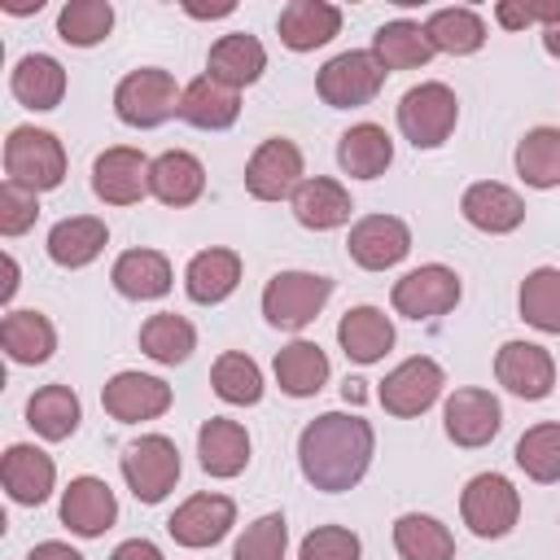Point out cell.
Segmentation results:
<instances>
[{"instance_id": "obj_1", "label": "cell", "mask_w": 560, "mask_h": 560, "mask_svg": "<svg viewBox=\"0 0 560 560\" xmlns=\"http://www.w3.org/2000/svg\"><path fill=\"white\" fill-rule=\"evenodd\" d=\"M372 446H376V433H372V424L363 416L324 411L302 429L298 464H302V477L315 490L341 494V490L363 481V472L372 464Z\"/></svg>"}, {"instance_id": "obj_2", "label": "cell", "mask_w": 560, "mask_h": 560, "mask_svg": "<svg viewBox=\"0 0 560 560\" xmlns=\"http://www.w3.org/2000/svg\"><path fill=\"white\" fill-rule=\"evenodd\" d=\"M179 101H184V92L175 88V74L171 70H158V66L131 70L114 88V114H118V122L140 127V131H153L166 118H175L179 114Z\"/></svg>"}, {"instance_id": "obj_3", "label": "cell", "mask_w": 560, "mask_h": 560, "mask_svg": "<svg viewBox=\"0 0 560 560\" xmlns=\"http://www.w3.org/2000/svg\"><path fill=\"white\" fill-rule=\"evenodd\" d=\"M4 179L31 188V192H48L61 188L66 179V149L52 131L44 127H13L4 140Z\"/></svg>"}, {"instance_id": "obj_4", "label": "cell", "mask_w": 560, "mask_h": 560, "mask_svg": "<svg viewBox=\"0 0 560 560\" xmlns=\"http://www.w3.org/2000/svg\"><path fill=\"white\" fill-rule=\"evenodd\" d=\"M332 298V280L328 276H315V271H276L262 289V319L271 328H284V332H298L306 328L324 302Z\"/></svg>"}, {"instance_id": "obj_5", "label": "cell", "mask_w": 560, "mask_h": 560, "mask_svg": "<svg viewBox=\"0 0 560 560\" xmlns=\"http://www.w3.org/2000/svg\"><path fill=\"white\" fill-rule=\"evenodd\" d=\"M385 83V66L376 61L372 48H350V52H337L332 61L319 66L315 74V92L324 105L332 109H359L368 105Z\"/></svg>"}, {"instance_id": "obj_6", "label": "cell", "mask_w": 560, "mask_h": 560, "mask_svg": "<svg viewBox=\"0 0 560 560\" xmlns=\"http://www.w3.org/2000/svg\"><path fill=\"white\" fill-rule=\"evenodd\" d=\"M459 118V101L446 83H416L402 92L398 101V131L416 144V149H438L446 144V136L455 131Z\"/></svg>"}, {"instance_id": "obj_7", "label": "cell", "mask_w": 560, "mask_h": 560, "mask_svg": "<svg viewBox=\"0 0 560 560\" xmlns=\"http://www.w3.org/2000/svg\"><path fill=\"white\" fill-rule=\"evenodd\" d=\"M459 516L477 538H503L521 521V494L503 472H477L459 494Z\"/></svg>"}, {"instance_id": "obj_8", "label": "cell", "mask_w": 560, "mask_h": 560, "mask_svg": "<svg viewBox=\"0 0 560 560\" xmlns=\"http://www.w3.org/2000/svg\"><path fill=\"white\" fill-rule=\"evenodd\" d=\"M122 481L140 503H162L179 481V451L162 433H144L122 451Z\"/></svg>"}, {"instance_id": "obj_9", "label": "cell", "mask_w": 560, "mask_h": 560, "mask_svg": "<svg viewBox=\"0 0 560 560\" xmlns=\"http://www.w3.org/2000/svg\"><path fill=\"white\" fill-rule=\"evenodd\" d=\"M442 385H446V372H442L433 359L416 354V359H402V363L381 381L376 398H381V407H385L389 416L411 420V416H424V411L438 402Z\"/></svg>"}, {"instance_id": "obj_10", "label": "cell", "mask_w": 560, "mask_h": 560, "mask_svg": "<svg viewBox=\"0 0 560 560\" xmlns=\"http://www.w3.org/2000/svg\"><path fill=\"white\" fill-rule=\"evenodd\" d=\"M302 184V149L284 136L262 140L245 162V188L258 201H284Z\"/></svg>"}, {"instance_id": "obj_11", "label": "cell", "mask_w": 560, "mask_h": 560, "mask_svg": "<svg viewBox=\"0 0 560 560\" xmlns=\"http://www.w3.org/2000/svg\"><path fill=\"white\" fill-rule=\"evenodd\" d=\"M389 302L407 319H438V315L455 311V302H459V276L451 267H442V262H424V267L407 271L394 284Z\"/></svg>"}, {"instance_id": "obj_12", "label": "cell", "mask_w": 560, "mask_h": 560, "mask_svg": "<svg viewBox=\"0 0 560 560\" xmlns=\"http://www.w3.org/2000/svg\"><path fill=\"white\" fill-rule=\"evenodd\" d=\"M236 525V503L228 494H214V490H201L192 499H184L171 521H166V534L179 542V547H214L219 538H228V529Z\"/></svg>"}, {"instance_id": "obj_13", "label": "cell", "mask_w": 560, "mask_h": 560, "mask_svg": "<svg viewBox=\"0 0 560 560\" xmlns=\"http://www.w3.org/2000/svg\"><path fill=\"white\" fill-rule=\"evenodd\" d=\"M346 249L363 271H385L411 254V228L398 214H363L350 228Z\"/></svg>"}, {"instance_id": "obj_14", "label": "cell", "mask_w": 560, "mask_h": 560, "mask_svg": "<svg viewBox=\"0 0 560 560\" xmlns=\"http://www.w3.org/2000/svg\"><path fill=\"white\" fill-rule=\"evenodd\" d=\"M494 376L508 394H516L525 402H538L556 385V359L534 341H503L499 354H494Z\"/></svg>"}, {"instance_id": "obj_15", "label": "cell", "mask_w": 560, "mask_h": 560, "mask_svg": "<svg viewBox=\"0 0 560 560\" xmlns=\"http://www.w3.org/2000/svg\"><path fill=\"white\" fill-rule=\"evenodd\" d=\"M171 385L162 376H144V372H114L101 389V407L118 420V424H140V420H158L171 407Z\"/></svg>"}, {"instance_id": "obj_16", "label": "cell", "mask_w": 560, "mask_h": 560, "mask_svg": "<svg viewBox=\"0 0 560 560\" xmlns=\"http://www.w3.org/2000/svg\"><path fill=\"white\" fill-rule=\"evenodd\" d=\"M149 158L131 144H114L92 162V192L105 206H136L149 192Z\"/></svg>"}, {"instance_id": "obj_17", "label": "cell", "mask_w": 560, "mask_h": 560, "mask_svg": "<svg viewBox=\"0 0 560 560\" xmlns=\"http://www.w3.org/2000/svg\"><path fill=\"white\" fill-rule=\"evenodd\" d=\"M442 424H446V438H451L455 446L477 451V446H486V442L499 433L503 407H499V398H494L490 389H472V385H468V389H455V394L446 398Z\"/></svg>"}, {"instance_id": "obj_18", "label": "cell", "mask_w": 560, "mask_h": 560, "mask_svg": "<svg viewBox=\"0 0 560 560\" xmlns=\"http://www.w3.org/2000/svg\"><path fill=\"white\" fill-rule=\"evenodd\" d=\"M459 214L477 228V232H490V236H503V232H516L525 223V201L516 188L499 184V179H477L464 188L459 197Z\"/></svg>"}, {"instance_id": "obj_19", "label": "cell", "mask_w": 560, "mask_h": 560, "mask_svg": "<svg viewBox=\"0 0 560 560\" xmlns=\"http://www.w3.org/2000/svg\"><path fill=\"white\" fill-rule=\"evenodd\" d=\"M118 521V499L101 477H74L61 494V525L79 538H101Z\"/></svg>"}, {"instance_id": "obj_20", "label": "cell", "mask_w": 560, "mask_h": 560, "mask_svg": "<svg viewBox=\"0 0 560 560\" xmlns=\"http://www.w3.org/2000/svg\"><path fill=\"white\" fill-rule=\"evenodd\" d=\"M0 481L9 490L13 503L22 508H39L48 494H52V481H57V464L52 455H44L39 446H26V442H13L0 459Z\"/></svg>"}, {"instance_id": "obj_21", "label": "cell", "mask_w": 560, "mask_h": 560, "mask_svg": "<svg viewBox=\"0 0 560 560\" xmlns=\"http://www.w3.org/2000/svg\"><path fill=\"white\" fill-rule=\"evenodd\" d=\"M280 44L293 52H315L341 31V9L328 0H289L276 18Z\"/></svg>"}, {"instance_id": "obj_22", "label": "cell", "mask_w": 560, "mask_h": 560, "mask_svg": "<svg viewBox=\"0 0 560 560\" xmlns=\"http://www.w3.org/2000/svg\"><path fill=\"white\" fill-rule=\"evenodd\" d=\"M206 70L210 79H219L223 88L241 92L249 83H258V74L267 70V48L249 35V31H232V35H219L210 44V57H206Z\"/></svg>"}, {"instance_id": "obj_23", "label": "cell", "mask_w": 560, "mask_h": 560, "mask_svg": "<svg viewBox=\"0 0 560 560\" xmlns=\"http://www.w3.org/2000/svg\"><path fill=\"white\" fill-rule=\"evenodd\" d=\"M289 206H293V219L302 228H311V232H332V228L350 223V210H354L350 192L337 179H328V175L302 179L298 192L289 197Z\"/></svg>"}, {"instance_id": "obj_24", "label": "cell", "mask_w": 560, "mask_h": 560, "mask_svg": "<svg viewBox=\"0 0 560 560\" xmlns=\"http://www.w3.org/2000/svg\"><path fill=\"white\" fill-rule=\"evenodd\" d=\"M149 192L162 201V206H192L201 192H206V166L188 153V149H166L162 158H153L149 166Z\"/></svg>"}, {"instance_id": "obj_25", "label": "cell", "mask_w": 560, "mask_h": 560, "mask_svg": "<svg viewBox=\"0 0 560 560\" xmlns=\"http://www.w3.org/2000/svg\"><path fill=\"white\" fill-rule=\"evenodd\" d=\"M241 284V254L236 249H223V245H210L201 254L188 258V271H184V289L197 306H214L223 298H232V289Z\"/></svg>"}, {"instance_id": "obj_26", "label": "cell", "mask_w": 560, "mask_h": 560, "mask_svg": "<svg viewBox=\"0 0 560 560\" xmlns=\"http://www.w3.org/2000/svg\"><path fill=\"white\" fill-rule=\"evenodd\" d=\"M197 455L210 477L228 481V477L245 472V464H249V433L228 416H210L197 429Z\"/></svg>"}, {"instance_id": "obj_27", "label": "cell", "mask_w": 560, "mask_h": 560, "mask_svg": "<svg viewBox=\"0 0 560 560\" xmlns=\"http://www.w3.org/2000/svg\"><path fill=\"white\" fill-rule=\"evenodd\" d=\"M105 241H109L105 219H96V214H70V219L52 223V232H48V258L57 267H66V271H79V267H88V262L101 258Z\"/></svg>"}, {"instance_id": "obj_28", "label": "cell", "mask_w": 560, "mask_h": 560, "mask_svg": "<svg viewBox=\"0 0 560 560\" xmlns=\"http://www.w3.org/2000/svg\"><path fill=\"white\" fill-rule=\"evenodd\" d=\"M114 289L131 302H153L162 293H171V258L162 249H127L114 258V271H109Z\"/></svg>"}, {"instance_id": "obj_29", "label": "cell", "mask_w": 560, "mask_h": 560, "mask_svg": "<svg viewBox=\"0 0 560 560\" xmlns=\"http://www.w3.org/2000/svg\"><path fill=\"white\" fill-rule=\"evenodd\" d=\"M337 341L346 350V359L354 363H376L394 350V324L381 306H350L337 324Z\"/></svg>"}, {"instance_id": "obj_30", "label": "cell", "mask_w": 560, "mask_h": 560, "mask_svg": "<svg viewBox=\"0 0 560 560\" xmlns=\"http://www.w3.org/2000/svg\"><path fill=\"white\" fill-rule=\"evenodd\" d=\"M179 118L188 127H201V131H228L236 118H241V92L223 88L219 79L201 74L184 88V101H179Z\"/></svg>"}, {"instance_id": "obj_31", "label": "cell", "mask_w": 560, "mask_h": 560, "mask_svg": "<svg viewBox=\"0 0 560 560\" xmlns=\"http://www.w3.org/2000/svg\"><path fill=\"white\" fill-rule=\"evenodd\" d=\"M389 162H394V140H389L385 127L354 122L350 131H341V140H337V166L350 179H376V175H385Z\"/></svg>"}, {"instance_id": "obj_32", "label": "cell", "mask_w": 560, "mask_h": 560, "mask_svg": "<svg viewBox=\"0 0 560 560\" xmlns=\"http://www.w3.org/2000/svg\"><path fill=\"white\" fill-rule=\"evenodd\" d=\"M9 88L26 109H57L66 96V70L48 52H26L9 74Z\"/></svg>"}, {"instance_id": "obj_33", "label": "cell", "mask_w": 560, "mask_h": 560, "mask_svg": "<svg viewBox=\"0 0 560 560\" xmlns=\"http://www.w3.org/2000/svg\"><path fill=\"white\" fill-rule=\"evenodd\" d=\"M0 346H4V354H9L13 363L35 368V363L52 359V350H57V328H52L48 315H39V311H9V315L0 319Z\"/></svg>"}, {"instance_id": "obj_34", "label": "cell", "mask_w": 560, "mask_h": 560, "mask_svg": "<svg viewBox=\"0 0 560 560\" xmlns=\"http://www.w3.org/2000/svg\"><path fill=\"white\" fill-rule=\"evenodd\" d=\"M372 52H376V61H381L385 74H389V70H420V66H429L433 44H429V35H424L420 22L394 18V22L376 26V35H372Z\"/></svg>"}, {"instance_id": "obj_35", "label": "cell", "mask_w": 560, "mask_h": 560, "mask_svg": "<svg viewBox=\"0 0 560 560\" xmlns=\"http://www.w3.org/2000/svg\"><path fill=\"white\" fill-rule=\"evenodd\" d=\"M328 381V354L315 341H289L276 350V385L289 398H311Z\"/></svg>"}, {"instance_id": "obj_36", "label": "cell", "mask_w": 560, "mask_h": 560, "mask_svg": "<svg viewBox=\"0 0 560 560\" xmlns=\"http://www.w3.org/2000/svg\"><path fill=\"white\" fill-rule=\"evenodd\" d=\"M83 420V407L74 398L70 385H44L31 394L26 402V424L44 438V442H66Z\"/></svg>"}, {"instance_id": "obj_37", "label": "cell", "mask_w": 560, "mask_h": 560, "mask_svg": "<svg viewBox=\"0 0 560 560\" xmlns=\"http://www.w3.org/2000/svg\"><path fill=\"white\" fill-rule=\"evenodd\" d=\"M424 35L433 44V52H451V57H468L486 44V22L477 9L468 4H451V9H438L429 13L424 22Z\"/></svg>"}, {"instance_id": "obj_38", "label": "cell", "mask_w": 560, "mask_h": 560, "mask_svg": "<svg viewBox=\"0 0 560 560\" xmlns=\"http://www.w3.org/2000/svg\"><path fill=\"white\" fill-rule=\"evenodd\" d=\"M140 350H144L153 363L175 368V363H184V359L197 350V328H192L184 315H175V311H158V315H149L144 328H140Z\"/></svg>"}, {"instance_id": "obj_39", "label": "cell", "mask_w": 560, "mask_h": 560, "mask_svg": "<svg viewBox=\"0 0 560 560\" xmlns=\"http://www.w3.org/2000/svg\"><path fill=\"white\" fill-rule=\"evenodd\" d=\"M394 547L402 560H451L455 556L451 529L424 512H407L394 521Z\"/></svg>"}, {"instance_id": "obj_40", "label": "cell", "mask_w": 560, "mask_h": 560, "mask_svg": "<svg viewBox=\"0 0 560 560\" xmlns=\"http://www.w3.org/2000/svg\"><path fill=\"white\" fill-rule=\"evenodd\" d=\"M516 175L529 188H560V127H534L521 136Z\"/></svg>"}, {"instance_id": "obj_41", "label": "cell", "mask_w": 560, "mask_h": 560, "mask_svg": "<svg viewBox=\"0 0 560 560\" xmlns=\"http://www.w3.org/2000/svg\"><path fill=\"white\" fill-rule=\"evenodd\" d=\"M521 319L538 332H560V267H538L521 280Z\"/></svg>"}, {"instance_id": "obj_42", "label": "cell", "mask_w": 560, "mask_h": 560, "mask_svg": "<svg viewBox=\"0 0 560 560\" xmlns=\"http://www.w3.org/2000/svg\"><path fill=\"white\" fill-rule=\"evenodd\" d=\"M210 385H214V394H219L223 402H232V407H254V402L262 398V372H258V363H254L249 354H241V350H223V354L214 359Z\"/></svg>"}, {"instance_id": "obj_43", "label": "cell", "mask_w": 560, "mask_h": 560, "mask_svg": "<svg viewBox=\"0 0 560 560\" xmlns=\"http://www.w3.org/2000/svg\"><path fill=\"white\" fill-rule=\"evenodd\" d=\"M516 464L538 486L560 481V420H547V424L525 429L521 442H516Z\"/></svg>"}, {"instance_id": "obj_44", "label": "cell", "mask_w": 560, "mask_h": 560, "mask_svg": "<svg viewBox=\"0 0 560 560\" xmlns=\"http://www.w3.org/2000/svg\"><path fill=\"white\" fill-rule=\"evenodd\" d=\"M114 31V4L109 0H66L57 13V35L74 48H92Z\"/></svg>"}, {"instance_id": "obj_45", "label": "cell", "mask_w": 560, "mask_h": 560, "mask_svg": "<svg viewBox=\"0 0 560 560\" xmlns=\"http://www.w3.org/2000/svg\"><path fill=\"white\" fill-rule=\"evenodd\" d=\"M284 547H289V525L280 512H267L254 525H245V534L232 547V560H284Z\"/></svg>"}, {"instance_id": "obj_46", "label": "cell", "mask_w": 560, "mask_h": 560, "mask_svg": "<svg viewBox=\"0 0 560 560\" xmlns=\"http://www.w3.org/2000/svg\"><path fill=\"white\" fill-rule=\"evenodd\" d=\"M298 560H359V534L346 525H319L302 538Z\"/></svg>"}, {"instance_id": "obj_47", "label": "cell", "mask_w": 560, "mask_h": 560, "mask_svg": "<svg viewBox=\"0 0 560 560\" xmlns=\"http://www.w3.org/2000/svg\"><path fill=\"white\" fill-rule=\"evenodd\" d=\"M35 214H39V192L4 179L0 184V232L4 236H22L26 228H35Z\"/></svg>"}, {"instance_id": "obj_48", "label": "cell", "mask_w": 560, "mask_h": 560, "mask_svg": "<svg viewBox=\"0 0 560 560\" xmlns=\"http://www.w3.org/2000/svg\"><path fill=\"white\" fill-rule=\"evenodd\" d=\"M494 18H499L503 31H525L529 22H538L534 18V0H499L494 4Z\"/></svg>"}, {"instance_id": "obj_49", "label": "cell", "mask_w": 560, "mask_h": 560, "mask_svg": "<svg viewBox=\"0 0 560 560\" xmlns=\"http://www.w3.org/2000/svg\"><path fill=\"white\" fill-rule=\"evenodd\" d=\"M109 560H162V551L149 542V538H127V542H118L114 547V556Z\"/></svg>"}, {"instance_id": "obj_50", "label": "cell", "mask_w": 560, "mask_h": 560, "mask_svg": "<svg viewBox=\"0 0 560 560\" xmlns=\"http://www.w3.org/2000/svg\"><path fill=\"white\" fill-rule=\"evenodd\" d=\"M26 560H83L70 542H57V538H48V542H35L31 551H26Z\"/></svg>"}, {"instance_id": "obj_51", "label": "cell", "mask_w": 560, "mask_h": 560, "mask_svg": "<svg viewBox=\"0 0 560 560\" xmlns=\"http://www.w3.org/2000/svg\"><path fill=\"white\" fill-rule=\"evenodd\" d=\"M232 9H236L232 0H219V4H184L188 18H228Z\"/></svg>"}, {"instance_id": "obj_52", "label": "cell", "mask_w": 560, "mask_h": 560, "mask_svg": "<svg viewBox=\"0 0 560 560\" xmlns=\"http://www.w3.org/2000/svg\"><path fill=\"white\" fill-rule=\"evenodd\" d=\"M18 293V262H13V254H4V289H0V302H9Z\"/></svg>"}, {"instance_id": "obj_53", "label": "cell", "mask_w": 560, "mask_h": 560, "mask_svg": "<svg viewBox=\"0 0 560 560\" xmlns=\"http://www.w3.org/2000/svg\"><path fill=\"white\" fill-rule=\"evenodd\" d=\"M39 4L44 0H4V13H18L22 18V13H39Z\"/></svg>"}, {"instance_id": "obj_54", "label": "cell", "mask_w": 560, "mask_h": 560, "mask_svg": "<svg viewBox=\"0 0 560 560\" xmlns=\"http://www.w3.org/2000/svg\"><path fill=\"white\" fill-rule=\"evenodd\" d=\"M542 48H547V52H551V57H560V22H556V26H547V31H542Z\"/></svg>"}, {"instance_id": "obj_55", "label": "cell", "mask_w": 560, "mask_h": 560, "mask_svg": "<svg viewBox=\"0 0 560 560\" xmlns=\"http://www.w3.org/2000/svg\"><path fill=\"white\" fill-rule=\"evenodd\" d=\"M341 398H346V402H363V381H354V376H350V381L341 385Z\"/></svg>"}]
</instances>
